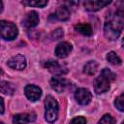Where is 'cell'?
Segmentation results:
<instances>
[{
    "label": "cell",
    "instance_id": "52a82bcc",
    "mask_svg": "<svg viewBox=\"0 0 124 124\" xmlns=\"http://www.w3.org/2000/svg\"><path fill=\"white\" fill-rule=\"evenodd\" d=\"M49 83H50L51 88L54 91H56L57 93L64 92L66 90V88L68 87V85H69V81L65 78H62V77H59V76H55V77L51 78Z\"/></svg>",
    "mask_w": 124,
    "mask_h": 124
},
{
    "label": "cell",
    "instance_id": "4fadbf2b",
    "mask_svg": "<svg viewBox=\"0 0 124 124\" xmlns=\"http://www.w3.org/2000/svg\"><path fill=\"white\" fill-rule=\"evenodd\" d=\"M34 113H17L13 117V124H28L30 121H33L35 118H32Z\"/></svg>",
    "mask_w": 124,
    "mask_h": 124
},
{
    "label": "cell",
    "instance_id": "7402d4cb",
    "mask_svg": "<svg viewBox=\"0 0 124 124\" xmlns=\"http://www.w3.org/2000/svg\"><path fill=\"white\" fill-rule=\"evenodd\" d=\"M63 35H64V32H63V30L61 28H57L56 30H54L51 33V37H52L53 40H59V39H61L63 37Z\"/></svg>",
    "mask_w": 124,
    "mask_h": 124
},
{
    "label": "cell",
    "instance_id": "d6986e66",
    "mask_svg": "<svg viewBox=\"0 0 124 124\" xmlns=\"http://www.w3.org/2000/svg\"><path fill=\"white\" fill-rule=\"evenodd\" d=\"M24 5L31 6V7H38V8H43L46 6L47 1L46 0H37V1H23L22 2Z\"/></svg>",
    "mask_w": 124,
    "mask_h": 124
},
{
    "label": "cell",
    "instance_id": "8fae6325",
    "mask_svg": "<svg viewBox=\"0 0 124 124\" xmlns=\"http://www.w3.org/2000/svg\"><path fill=\"white\" fill-rule=\"evenodd\" d=\"M110 1H100V0H87L83 3L84 8L89 12H96L100 9L104 8L105 6L108 5Z\"/></svg>",
    "mask_w": 124,
    "mask_h": 124
},
{
    "label": "cell",
    "instance_id": "30bf717a",
    "mask_svg": "<svg viewBox=\"0 0 124 124\" xmlns=\"http://www.w3.org/2000/svg\"><path fill=\"white\" fill-rule=\"evenodd\" d=\"M39 23V16L35 11L27 13L22 19V25L26 28H33Z\"/></svg>",
    "mask_w": 124,
    "mask_h": 124
},
{
    "label": "cell",
    "instance_id": "cb8c5ba5",
    "mask_svg": "<svg viewBox=\"0 0 124 124\" xmlns=\"http://www.w3.org/2000/svg\"><path fill=\"white\" fill-rule=\"evenodd\" d=\"M1 113H4V100L3 98H1Z\"/></svg>",
    "mask_w": 124,
    "mask_h": 124
},
{
    "label": "cell",
    "instance_id": "603a6c76",
    "mask_svg": "<svg viewBox=\"0 0 124 124\" xmlns=\"http://www.w3.org/2000/svg\"><path fill=\"white\" fill-rule=\"evenodd\" d=\"M70 124H86V119L83 116H77L71 120Z\"/></svg>",
    "mask_w": 124,
    "mask_h": 124
},
{
    "label": "cell",
    "instance_id": "ac0fdd59",
    "mask_svg": "<svg viewBox=\"0 0 124 124\" xmlns=\"http://www.w3.org/2000/svg\"><path fill=\"white\" fill-rule=\"evenodd\" d=\"M107 60L111 64V65H114V66H118L122 63V60L121 58L114 52V51H109L108 54H107Z\"/></svg>",
    "mask_w": 124,
    "mask_h": 124
},
{
    "label": "cell",
    "instance_id": "2e32d148",
    "mask_svg": "<svg viewBox=\"0 0 124 124\" xmlns=\"http://www.w3.org/2000/svg\"><path fill=\"white\" fill-rule=\"evenodd\" d=\"M0 90H1V93L2 94H5V95H13L16 88L14 86L13 83L9 82V81H5V80H2L0 82Z\"/></svg>",
    "mask_w": 124,
    "mask_h": 124
},
{
    "label": "cell",
    "instance_id": "ffe728a7",
    "mask_svg": "<svg viewBox=\"0 0 124 124\" xmlns=\"http://www.w3.org/2000/svg\"><path fill=\"white\" fill-rule=\"evenodd\" d=\"M114 106L116 107V108L118 110L124 112V93H122L121 95L116 97V99L114 101Z\"/></svg>",
    "mask_w": 124,
    "mask_h": 124
},
{
    "label": "cell",
    "instance_id": "5bb4252c",
    "mask_svg": "<svg viewBox=\"0 0 124 124\" xmlns=\"http://www.w3.org/2000/svg\"><path fill=\"white\" fill-rule=\"evenodd\" d=\"M54 16L58 19V20H61V21H65V20H68L70 18V10L68 7L66 6H61L59 7L55 14H54Z\"/></svg>",
    "mask_w": 124,
    "mask_h": 124
},
{
    "label": "cell",
    "instance_id": "3957f363",
    "mask_svg": "<svg viewBox=\"0 0 124 124\" xmlns=\"http://www.w3.org/2000/svg\"><path fill=\"white\" fill-rule=\"evenodd\" d=\"M45 118L48 123H53L58 116V103L50 95L45 99Z\"/></svg>",
    "mask_w": 124,
    "mask_h": 124
},
{
    "label": "cell",
    "instance_id": "7c38bea8",
    "mask_svg": "<svg viewBox=\"0 0 124 124\" xmlns=\"http://www.w3.org/2000/svg\"><path fill=\"white\" fill-rule=\"evenodd\" d=\"M73 46L70 43L68 42H62L58 44L55 47V55L59 58H65L68 56V54L72 51Z\"/></svg>",
    "mask_w": 124,
    "mask_h": 124
},
{
    "label": "cell",
    "instance_id": "9c48e42d",
    "mask_svg": "<svg viewBox=\"0 0 124 124\" xmlns=\"http://www.w3.org/2000/svg\"><path fill=\"white\" fill-rule=\"evenodd\" d=\"M7 64L14 70H23L26 67V59L22 54H16L10 58Z\"/></svg>",
    "mask_w": 124,
    "mask_h": 124
},
{
    "label": "cell",
    "instance_id": "5b68a950",
    "mask_svg": "<svg viewBox=\"0 0 124 124\" xmlns=\"http://www.w3.org/2000/svg\"><path fill=\"white\" fill-rule=\"evenodd\" d=\"M45 67L51 74L56 75V76H61V75H65L68 73V68L65 65L60 64L55 60H47L45 63Z\"/></svg>",
    "mask_w": 124,
    "mask_h": 124
},
{
    "label": "cell",
    "instance_id": "4316f807",
    "mask_svg": "<svg viewBox=\"0 0 124 124\" xmlns=\"http://www.w3.org/2000/svg\"><path fill=\"white\" fill-rule=\"evenodd\" d=\"M0 124H4V123H3V122H1V123H0Z\"/></svg>",
    "mask_w": 124,
    "mask_h": 124
},
{
    "label": "cell",
    "instance_id": "277c9868",
    "mask_svg": "<svg viewBox=\"0 0 124 124\" xmlns=\"http://www.w3.org/2000/svg\"><path fill=\"white\" fill-rule=\"evenodd\" d=\"M0 33L2 39L6 41H12L17 36V27L11 21L1 20L0 21Z\"/></svg>",
    "mask_w": 124,
    "mask_h": 124
},
{
    "label": "cell",
    "instance_id": "6da1fadb",
    "mask_svg": "<svg viewBox=\"0 0 124 124\" xmlns=\"http://www.w3.org/2000/svg\"><path fill=\"white\" fill-rule=\"evenodd\" d=\"M123 29V17H121L116 12L114 14H108L106 17L104 24V34L105 37L109 41L116 40Z\"/></svg>",
    "mask_w": 124,
    "mask_h": 124
},
{
    "label": "cell",
    "instance_id": "d4e9b609",
    "mask_svg": "<svg viewBox=\"0 0 124 124\" xmlns=\"http://www.w3.org/2000/svg\"><path fill=\"white\" fill-rule=\"evenodd\" d=\"M2 10H3V2L0 1V13L2 12Z\"/></svg>",
    "mask_w": 124,
    "mask_h": 124
},
{
    "label": "cell",
    "instance_id": "8992f818",
    "mask_svg": "<svg viewBox=\"0 0 124 124\" xmlns=\"http://www.w3.org/2000/svg\"><path fill=\"white\" fill-rule=\"evenodd\" d=\"M75 99H76V101L79 105L86 106V105H88L91 102V100H92V94L86 88H78L75 92Z\"/></svg>",
    "mask_w": 124,
    "mask_h": 124
},
{
    "label": "cell",
    "instance_id": "ba28073f",
    "mask_svg": "<svg viewBox=\"0 0 124 124\" xmlns=\"http://www.w3.org/2000/svg\"><path fill=\"white\" fill-rule=\"evenodd\" d=\"M24 93L28 100H30L31 102H36L42 96V89L37 85L28 84L24 88Z\"/></svg>",
    "mask_w": 124,
    "mask_h": 124
},
{
    "label": "cell",
    "instance_id": "9a60e30c",
    "mask_svg": "<svg viewBox=\"0 0 124 124\" xmlns=\"http://www.w3.org/2000/svg\"><path fill=\"white\" fill-rule=\"evenodd\" d=\"M75 29L78 33H80L82 35H85V36H90L93 33L92 27H91V25L89 23H78L75 26Z\"/></svg>",
    "mask_w": 124,
    "mask_h": 124
},
{
    "label": "cell",
    "instance_id": "44dd1931",
    "mask_svg": "<svg viewBox=\"0 0 124 124\" xmlns=\"http://www.w3.org/2000/svg\"><path fill=\"white\" fill-rule=\"evenodd\" d=\"M98 124H115V120L110 114H105L99 120Z\"/></svg>",
    "mask_w": 124,
    "mask_h": 124
},
{
    "label": "cell",
    "instance_id": "e0dca14e",
    "mask_svg": "<svg viewBox=\"0 0 124 124\" xmlns=\"http://www.w3.org/2000/svg\"><path fill=\"white\" fill-rule=\"evenodd\" d=\"M97 69H98V63L96 61H94V60H90L84 65L83 73L88 75V76H92V75H94L96 73Z\"/></svg>",
    "mask_w": 124,
    "mask_h": 124
},
{
    "label": "cell",
    "instance_id": "7a4b0ae2",
    "mask_svg": "<svg viewBox=\"0 0 124 124\" xmlns=\"http://www.w3.org/2000/svg\"><path fill=\"white\" fill-rule=\"evenodd\" d=\"M115 79V75L108 68L102 70L101 74L94 79V89L98 94H102L108 90L109 84Z\"/></svg>",
    "mask_w": 124,
    "mask_h": 124
},
{
    "label": "cell",
    "instance_id": "484cf974",
    "mask_svg": "<svg viewBox=\"0 0 124 124\" xmlns=\"http://www.w3.org/2000/svg\"><path fill=\"white\" fill-rule=\"evenodd\" d=\"M122 46H124V38H123V40H122Z\"/></svg>",
    "mask_w": 124,
    "mask_h": 124
},
{
    "label": "cell",
    "instance_id": "83f0119b",
    "mask_svg": "<svg viewBox=\"0 0 124 124\" xmlns=\"http://www.w3.org/2000/svg\"><path fill=\"white\" fill-rule=\"evenodd\" d=\"M122 124H124V121H123V122H122Z\"/></svg>",
    "mask_w": 124,
    "mask_h": 124
}]
</instances>
